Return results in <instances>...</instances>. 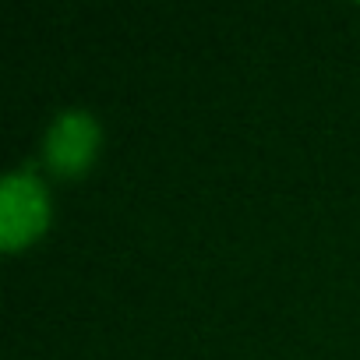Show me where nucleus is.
I'll list each match as a JSON object with an SVG mask.
<instances>
[{"instance_id": "1", "label": "nucleus", "mask_w": 360, "mask_h": 360, "mask_svg": "<svg viewBox=\"0 0 360 360\" xmlns=\"http://www.w3.org/2000/svg\"><path fill=\"white\" fill-rule=\"evenodd\" d=\"M46 188L32 173H15L0 184V244L8 251L25 248L46 230Z\"/></svg>"}, {"instance_id": "2", "label": "nucleus", "mask_w": 360, "mask_h": 360, "mask_svg": "<svg viewBox=\"0 0 360 360\" xmlns=\"http://www.w3.org/2000/svg\"><path fill=\"white\" fill-rule=\"evenodd\" d=\"M96 148H99V127L89 113H78V110L64 113L46 134V162L60 176H75L89 169Z\"/></svg>"}]
</instances>
